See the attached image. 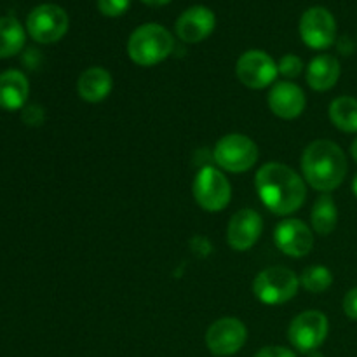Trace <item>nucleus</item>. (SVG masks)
Masks as SVG:
<instances>
[{
	"label": "nucleus",
	"instance_id": "9",
	"mask_svg": "<svg viewBox=\"0 0 357 357\" xmlns=\"http://www.w3.org/2000/svg\"><path fill=\"white\" fill-rule=\"evenodd\" d=\"M300 37L310 49H328L337 40V21L324 7H310L300 20Z\"/></svg>",
	"mask_w": 357,
	"mask_h": 357
},
{
	"label": "nucleus",
	"instance_id": "18",
	"mask_svg": "<svg viewBox=\"0 0 357 357\" xmlns=\"http://www.w3.org/2000/svg\"><path fill=\"white\" fill-rule=\"evenodd\" d=\"M340 79V63L335 56L319 54L307 66V84L314 91H328Z\"/></svg>",
	"mask_w": 357,
	"mask_h": 357
},
{
	"label": "nucleus",
	"instance_id": "21",
	"mask_svg": "<svg viewBox=\"0 0 357 357\" xmlns=\"http://www.w3.org/2000/svg\"><path fill=\"white\" fill-rule=\"evenodd\" d=\"M330 121L344 132H357V100L352 96H340L331 101Z\"/></svg>",
	"mask_w": 357,
	"mask_h": 357
},
{
	"label": "nucleus",
	"instance_id": "22",
	"mask_svg": "<svg viewBox=\"0 0 357 357\" xmlns=\"http://www.w3.org/2000/svg\"><path fill=\"white\" fill-rule=\"evenodd\" d=\"M300 284L309 293H324L333 284V274L328 267L323 265H312L307 267L300 275Z\"/></svg>",
	"mask_w": 357,
	"mask_h": 357
},
{
	"label": "nucleus",
	"instance_id": "1",
	"mask_svg": "<svg viewBox=\"0 0 357 357\" xmlns=\"http://www.w3.org/2000/svg\"><path fill=\"white\" fill-rule=\"evenodd\" d=\"M255 185L265 208L279 216L298 211L307 199L305 181L282 162L264 164L255 176Z\"/></svg>",
	"mask_w": 357,
	"mask_h": 357
},
{
	"label": "nucleus",
	"instance_id": "10",
	"mask_svg": "<svg viewBox=\"0 0 357 357\" xmlns=\"http://www.w3.org/2000/svg\"><path fill=\"white\" fill-rule=\"evenodd\" d=\"M248 340V330L237 317H222L208 328L206 345L218 357L232 356L244 347Z\"/></svg>",
	"mask_w": 357,
	"mask_h": 357
},
{
	"label": "nucleus",
	"instance_id": "24",
	"mask_svg": "<svg viewBox=\"0 0 357 357\" xmlns=\"http://www.w3.org/2000/svg\"><path fill=\"white\" fill-rule=\"evenodd\" d=\"M98 10L107 17H119L129 9L131 0H96Z\"/></svg>",
	"mask_w": 357,
	"mask_h": 357
},
{
	"label": "nucleus",
	"instance_id": "5",
	"mask_svg": "<svg viewBox=\"0 0 357 357\" xmlns=\"http://www.w3.org/2000/svg\"><path fill=\"white\" fill-rule=\"evenodd\" d=\"M213 155L222 169L230 173H244L257 164L260 152L253 139L239 132H232L218 139Z\"/></svg>",
	"mask_w": 357,
	"mask_h": 357
},
{
	"label": "nucleus",
	"instance_id": "13",
	"mask_svg": "<svg viewBox=\"0 0 357 357\" xmlns=\"http://www.w3.org/2000/svg\"><path fill=\"white\" fill-rule=\"evenodd\" d=\"M261 230H264V222L255 209H239L230 218L229 229H227V241H229L232 250L248 251L260 239Z\"/></svg>",
	"mask_w": 357,
	"mask_h": 357
},
{
	"label": "nucleus",
	"instance_id": "3",
	"mask_svg": "<svg viewBox=\"0 0 357 357\" xmlns=\"http://www.w3.org/2000/svg\"><path fill=\"white\" fill-rule=\"evenodd\" d=\"M174 49V38L157 23H146L136 28L128 40V54L136 65L153 66L169 58Z\"/></svg>",
	"mask_w": 357,
	"mask_h": 357
},
{
	"label": "nucleus",
	"instance_id": "7",
	"mask_svg": "<svg viewBox=\"0 0 357 357\" xmlns=\"http://www.w3.org/2000/svg\"><path fill=\"white\" fill-rule=\"evenodd\" d=\"M68 14L56 3L37 6L26 20V31L38 44H52L65 37L68 31Z\"/></svg>",
	"mask_w": 357,
	"mask_h": 357
},
{
	"label": "nucleus",
	"instance_id": "6",
	"mask_svg": "<svg viewBox=\"0 0 357 357\" xmlns=\"http://www.w3.org/2000/svg\"><path fill=\"white\" fill-rule=\"evenodd\" d=\"M194 199L204 211L218 213L229 206L232 187L225 174L213 166H204L195 174L192 185Z\"/></svg>",
	"mask_w": 357,
	"mask_h": 357
},
{
	"label": "nucleus",
	"instance_id": "12",
	"mask_svg": "<svg viewBox=\"0 0 357 357\" xmlns=\"http://www.w3.org/2000/svg\"><path fill=\"white\" fill-rule=\"evenodd\" d=\"M274 243L278 250L293 258H302L314 248L312 230L302 220H284L274 230Z\"/></svg>",
	"mask_w": 357,
	"mask_h": 357
},
{
	"label": "nucleus",
	"instance_id": "26",
	"mask_svg": "<svg viewBox=\"0 0 357 357\" xmlns=\"http://www.w3.org/2000/svg\"><path fill=\"white\" fill-rule=\"evenodd\" d=\"M344 312L349 319L357 321V288H352L344 298Z\"/></svg>",
	"mask_w": 357,
	"mask_h": 357
},
{
	"label": "nucleus",
	"instance_id": "30",
	"mask_svg": "<svg viewBox=\"0 0 357 357\" xmlns=\"http://www.w3.org/2000/svg\"><path fill=\"white\" fill-rule=\"evenodd\" d=\"M351 155L354 157V160L357 162V138L352 142V145H351Z\"/></svg>",
	"mask_w": 357,
	"mask_h": 357
},
{
	"label": "nucleus",
	"instance_id": "31",
	"mask_svg": "<svg viewBox=\"0 0 357 357\" xmlns=\"http://www.w3.org/2000/svg\"><path fill=\"white\" fill-rule=\"evenodd\" d=\"M352 192H354V195L357 197V174L354 176V181H352Z\"/></svg>",
	"mask_w": 357,
	"mask_h": 357
},
{
	"label": "nucleus",
	"instance_id": "20",
	"mask_svg": "<svg viewBox=\"0 0 357 357\" xmlns=\"http://www.w3.org/2000/svg\"><path fill=\"white\" fill-rule=\"evenodd\" d=\"M310 220H312V229L319 236H328V234L333 232L338 222V211L337 204L330 194H321L317 197Z\"/></svg>",
	"mask_w": 357,
	"mask_h": 357
},
{
	"label": "nucleus",
	"instance_id": "32",
	"mask_svg": "<svg viewBox=\"0 0 357 357\" xmlns=\"http://www.w3.org/2000/svg\"><path fill=\"white\" fill-rule=\"evenodd\" d=\"M309 357H323V356H321L317 351H312V352H309Z\"/></svg>",
	"mask_w": 357,
	"mask_h": 357
},
{
	"label": "nucleus",
	"instance_id": "8",
	"mask_svg": "<svg viewBox=\"0 0 357 357\" xmlns=\"http://www.w3.org/2000/svg\"><path fill=\"white\" fill-rule=\"evenodd\" d=\"M328 331H330L328 317L319 310H307V312L298 314L291 321L288 330V340L291 342L296 351L309 354L323 345L328 337Z\"/></svg>",
	"mask_w": 357,
	"mask_h": 357
},
{
	"label": "nucleus",
	"instance_id": "2",
	"mask_svg": "<svg viewBox=\"0 0 357 357\" xmlns=\"http://www.w3.org/2000/svg\"><path fill=\"white\" fill-rule=\"evenodd\" d=\"M347 169L344 150L330 139L312 142L302 155V171L307 183L324 194L344 183Z\"/></svg>",
	"mask_w": 357,
	"mask_h": 357
},
{
	"label": "nucleus",
	"instance_id": "23",
	"mask_svg": "<svg viewBox=\"0 0 357 357\" xmlns=\"http://www.w3.org/2000/svg\"><path fill=\"white\" fill-rule=\"evenodd\" d=\"M278 70L286 79H296L303 72V61L296 54H286L279 61Z\"/></svg>",
	"mask_w": 357,
	"mask_h": 357
},
{
	"label": "nucleus",
	"instance_id": "16",
	"mask_svg": "<svg viewBox=\"0 0 357 357\" xmlns=\"http://www.w3.org/2000/svg\"><path fill=\"white\" fill-rule=\"evenodd\" d=\"M112 87H114V79L110 72L101 66H91L79 77L77 93L87 103H100L112 93Z\"/></svg>",
	"mask_w": 357,
	"mask_h": 357
},
{
	"label": "nucleus",
	"instance_id": "19",
	"mask_svg": "<svg viewBox=\"0 0 357 357\" xmlns=\"http://www.w3.org/2000/svg\"><path fill=\"white\" fill-rule=\"evenodd\" d=\"M26 33L13 16L0 17V58H10L23 49Z\"/></svg>",
	"mask_w": 357,
	"mask_h": 357
},
{
	"label": "nucleus",
	"instance_id": "28",
	"mask_svg": "<svg viewBox=\"0 0 357 357\" xmlns=\"http://www.w3.org/2000/svg\"><path fill=\"white\" fill-rule=\"evenodd\" d=\"M338 51L342 52V54L349 56L354 52V44H352V40L349 37H342L340 40H338Z\"/></svg>",
	"mask_w": 357,
	"mask_h": 357
},
{
	"label": "nucleus",
	"instance_id": "15",
	"mask_svg": "<svg viewBox=\"0 0 357 357\" xmlns=\"http://www.w3.org/2000/svg\"><path fill=\"white\" fill-rule=\"evenodd\" d=\"M307 98L302 87L296 86L295 82L282 80L272 86L268 93V107L272 114L278 115L279 119L291 121V119L300 117L305 110Z\"/></svg>",
	"mask_w": 357,
	"mask_h": 357
},
{
	"label": "nucleus",
	"instance_id": "14",
	"mask_svg": "<svg viewBox=\"0 0 357 357\" xmlns=\"http://www.w3.org/2000/svg\"><path fill=\"white\" fill-rule=\"evenodd\" d=\"M216 17L211 9L204 6H194L185 10L176 20L174 30L176 35L187 44H197L213 33Z\"/></svg>",
	"mask_w": 357,
	"mask_h": 357
},
{
	"label": "nucleus",
	"instance_id": "17",
	"mask_svg": "<svg viewBox=\"0 0 357 357\" xmlns=\"http://www.w3.org/2000/svg\"><path fill=\"white\" fill-rule=\"evenodd\" d=\"M28 93V79L20 70H7L0 73V108L7 112L20 110L26 103Z\"/></svg>",
	"mask_w": 357,
	"mask_h": 357
},
{
	"label": "nucleus",
	"instance_id": "29",
	"mask_svg": "<svg viewBox=\"0 0 357 357\" xmlns=\"http://www.w3.org/2000/svg\"><path fill=\"white\" fill-rule=\"evenodd\" d=\"M143 3H146V6H152V7H160V6H166V3H169L171 0H142Z\"/></svg>",
	"mask_w": 357,
	"mask_h": 357
},
{
	"label": "nucleus",
	"instance_id": "11",
	"mask_svg": "<svg viewBox=\"0 0 357 357\" xmlns=\"http://www.w3.org/2000/svg\"><path fill=\"white\" fill-rule=\"evenodd\" d=\"M237 79L250 89H265L278 77L279 70L274 59L264 51H246L236 65Z\"/></svg>",
	"mask_w": 357,
	"mask_h": 357
},
{
	"label": "nucleus",
	"instance_id": "25",
	"mask_svg": "<svg viewBox=\"0 0 357 357\" xmlns=\"http://www.w3.org/2000/svg\"><path fill=\"white\" fill-rule=\"evenodd\" d=\"M255 357H296V354L288 347H281V345H268V347H264L261 351H258Z\"/></svg>",
	"mask_w": 357,
	"mask_h": 357
},
{
	"label": "nucleus",
	"instance_id": "27",
	"mask_svg": "<svg viewBox=\"0 0 357 357\" xmlns=\"http://www.w3.org/2000/svg\"><path fill=\"white\" fill-rule=\"evenodd\" d=\"M23 121L30 126H38L42 122V108L28 107L23 114Z\"/></svg>",
	"mask_w": 357,
	"mask_h": 357
},
{
	"label": "nucleus",
	"instance_id": "4",
	"mask_svg": "<svg viewBox=\"0 0 357 357\" xmlns=\"http://www.w3.org/2000/svg\"><path fill=\"white\" fill-rule=\"evenodd\" d=\"M300 288V278L286 267H268L253 281L255 296L265 305H282L295 298Z\"/></svg>",
	"mask_w": 357,
	"mask_h": 357
}]
</instances>
